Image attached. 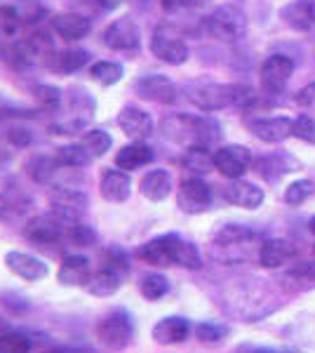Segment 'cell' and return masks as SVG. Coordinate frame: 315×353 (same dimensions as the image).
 I'll use <instances>...</instances> for the list:
<instances>
[{
  "mask_svg": "<svg viewBox=\"0 0 315 353\" xmlns=\"http://www.w3.org/2000/svg\"><path fill=\"white\" fill-rule=\"evenodd\" d=\"M160 130L170 141L184 144L186 149L193 146H210V141L219 134V125L205 116H193V113H172L163 118Z\"/></svg>",
  "mask_w": 315,
  "mask_h": 353,
  "instance_id": "obj_1",
  "label": "cell"
},
{
  "mask_svg": "<svg viewBox=\"0 0 315 353\" xmlns=\"http://www.w3.org/2000/svg\"><path fill=\"white\" fill-rule=\"evenodd\" d=\"M96 341L106 351H125L134 339V318L128 309H113L101 316L96 323Z\"/></svg>",
  "mask_w": 315,
  "mask_h": 353,
  "instance_id": "obj_2",
  "label": "cell"
},
{
  "mask_svg": "<svg viewBox=\"0 0 315 353\" xmlns=\"http://www.w3.org/2000/svg\"><path fill=\"white\" fill-rule=\"evenodd\" d=\"M221 306L228 316L243 318L245 323H254L276 309L278 301H263V288L252 285V290H245V288L231 290V292L223 297Z\"/></svg>",
  "mask_w": 315,
  "mask_h": 353,
  "instance_id": "obj_3",
  "label": "cell"
},
{
  "mask_svg": "<svg viewBox=\"0 0 315 353\" xmlns=\"http://www.w3.org/2000/svg\"><path fill=\"white\" fill-rule=\"evenodd\" d=\"M205 28L212 38L221 43H238L247 33V17L238 5H219L205 19Z\"/></svg>",
  "mask_w": 315,
  "mask_h": 353,
  "instance_id": "obj_4",
  "label": "cell"
},
{
  "mask_svg": "<svg viewBox=\"0 0 315 353\" xmlns=\"http://www.w3.org/2000/svg\"><path fill=\"white\" fill-rule=\"evenodd\" d=\"M73 224H76V221L61 217V214H57V212L38 214V217H33L26 224L24 236L31 243L40 245V248H45V245H57L61 241H68V229H71Z\"/></svg>",
  "mask_w": 315,
  "mask_h": 353,
  "instance_id": "obj_5",
  "label": "cell"
},
{
  "mask_svg": "<svg viewBox=\"0 0 315 353\" xmlns=\"http://www.w3.org/2000/svg\"><path fill=\"white\" fill-rule=\"evenodd\" d=\"M238 88L240 85H226V83L193 85V88H188V99L205 113L221 111V109H226V106H236Z\"/></svg>",
  "mask_w": 315,
  "mask_h": 353,
  "instance_id": "obj_6",
  "label": "cell"
},
{
  "mask_svg": "<svg viewBox=\"0 0 315 353\" xmlns=\"http://www.w3.org/2000/svg\"><path fill=\"white\" fill-rule=\"evenodd\" d=\"M101 41L113 52H134L141 45L139 26H136V21L132 17H120V19H113L104 28Z\"/></svg>",
  "mask_w": 315,
  "mask_h": 353,
  "instance_id": "obj_7",
  "label": "cell"
},
{
  "mask_svg": "<svg viewBox=\"0 0 315 353\" xmlns=\"http://www.w3.org/2000/svg\"><path fill=\"white\" fill-rule=\"evenodd\" d=\"M151 52L165 64L179 66L188 59V45L170 26H158L151 38Z\"/></svg>",
  "mask_w": 315,
  "mask_h": 353,
  "instance_id": "obj_8",
  "label": "cell"
},
{
  "mask_svg": "<svg viewBox=\"0 0 315 353\" xmlns=\"http://www.w3.org/2000/svg\"><path fill=\"white\" fill-rule=\"evenodd\" d=\"M176 208L184 214H203L212 208V189L200 176H188L176 191Z\"/></svg>",
  "mask_w": 315,
  "mask_h": 353,
  "instance_id": "obj_9",
  "label": "cell"
},
{
  "mask_svg": "<svg viewBox=\"0 0 315 353\" xmlns=\"http://www.w3.org/2000/svg\"><path fill=\"white\" fill-rule=\"evenodd\" d=\"M214 170H219L226 179H240L252 165V151L243 144H226L212 153Z\"/></svg>",
  "mask_w": 315,
  "mask_h": 353,
  "instance_id": "obj_10",
  "label": "cell"
},
{
  "mask_svg": "<svg viewBox=\"0 0 315 353\" xmlns=\"http://www.w3.org/2000/svg\"><path fill=\"white\" fill-rule=\"evenodd\" d=\"M292 73H294V61L285 54H271L261 64V88L266 94H280L287 88Z\"/></svg>",
  "mask_w": 315,
  "mask_h": 353,
  "instance_id": "obj_11",
  "label": "cell"
},
{
  "mask_svg": "<svg viewBox=\"0 0 315 353\" xmlns=\"http://www.w3.org/2000/svg\"><path fill=\"white\" fill-rule=\"evenodd\" d=\"M5 266H8L17 278H21V281H26V283H38L50 276L48 261L36 257V254H31V252H19V250H12V252L5 254Z\"/></svg>",
  "mask_w": 315,
  "mask_h": 353,
  "instance_id": "obj_12",
  "label": "cell"
},
{
  "mask_svg": "<svg viewBox=\"0 0 315 353\" xmlns=\"http://www.w3.org/2000/svg\"><path fill=\"white\" fill-rule=\"evenodd\" d=\"M245 125L250 128V132L259 137L266 144H278L285 141L287 137L294 134V121L287 116H273V118H247Z\"/></svg>",
  "mask_w": 315,
  "mask_h": 353,
  "instance_id": "obj_13",
  "label": "cell"
},
{
  "mask_svg": "<svg viewBox=\"0 0 315 353\" xmlns=\"http://www.w3.org/2000/svg\"><path fill=\"white\" fill-rule=\"evenodd\" d=\"M50 205H52V212L71 221H80V214L88 208V196L73 186H54L50 191Z\"/></svg>",
  "mask_w": 315,
  "mask_h": 353,
  "instance_id": "obj_14",
  "label": "cell"
},
{
  "mask_svg": "<svg viewBox=\"0 0 315 353\" xmlns=\"http://www.w3.org/2000/svg\"><path fill=\"white\" fill-rule=\"evenodd\" d=\"M134 88L141 99L156 101V104H165V106L174 104L176 97H179L176 94V85L167 76H163V73H148V76L136 81Z\"/></svg>",
  "mask_w": 315,
  "mask_h": 353,
  "instance_id": "obj_15",
  "label": "cell"
},
{
  "mask_svg": "<svg viewBox=\"0 0 315 353\" xmlns=\"http://www.w3.org/2000/svg\"><path fill=\"white\" fill-rule=\"evenodd\" d=\"M221 196L228 205L243 208V210H256L266 201L263 189H259L256 184H250V181H245V179H231L221 189Z\"/></svg>",
  "mask_w": 315,
  "mask_h": 353,
  "instance_id": "obj_16",
  "label": "cell"
},
{
  "mask_svg": "<svg viewBox=\"0 0 315 353\" xmlns=\"http://www.w3.org/2000/svg\"><path fill=\"white\" fill-rule=\"evenodd\" d=\"M191 332H193L191 321L184 316H165L151 327L153 341H156V344H163V346L184 344V341L191 337Z\"/></svg>",
  "mask_w": 315,
  "mask_h": 353,
  "instance_id": "obj_17",
  "label": "cell"
},
{
  "mask_svg": "<svg viewBox=\"0 0 315 353\" xmlns=\"http://www.w3.org/2000/svg\"><path fill=\"white\" fill-rule=\"evenodd\" d=\"M92 264L83 254H68L61 259L59 271H57V281L64 288H88L90 278H92Z\"/></svg>",
  "mask_w": 315,
  "mask_h": 353,
  "instance_id": "obj_18",
  "label": "cell"
},
{
  "mask_svg": "<svg viewBox=\"0 0 315 353\" xmlns=\"http://www.w3.org/2000/svg\"><path fill=\"white\" fill-rule=\"evenodd\" d=\"M118 125L132 141H144L153 132V118L134 104L123 106L118 113Z\"/></svg>",
  "mask_w": 315,
  "mask_h": 353,
  "instance_id": "obj_19",
  "label": "cell"
},
{
  "mask_svg": "<svg viewBox=\"0 0 315 353\" xmlns=\"http://www.w3.org/2000/svg\"><path fill=\"white\" fill-rule=\"evenodd\" d=\"M296 257V245L285 238H268L259 245V264L263 269H280Z\"/></svg>",
  "mask_w": 315,
  "mask_h": 353,
  "instance_id": "obj_20",
  "label": "cell"
},
{
  "mask_svg": "<svg viewBox=\"0 0 315 353\" xmlns=\"http://www.w3.org/2000/svg\"><path fill=\"white\" fill-rule=\"evenodd\" d=\"M99 193L108 203H125L132 196V179L125 170H106L99 179Z\"/></svg>",
  "mask_w": 315,
  "mask_h": 353,
  "instance_id": "obj_21",
  "label": "cell"
},
{
  "mask_svg": "<svg viewBox=\"0 0 315 353\" xmlns=\"http://www.w3.org/2000/svg\"><path fill=\"white\" fill-rule=\"evenodd\" d=\"M52 31L64 41H83L92 31V21L78 12H59L52 17Z\"/></svg>",
  "mask_w": 315,
  "mask_h": 353,
  "instance_id": "obj_22",
  "label": "cell"
},
{
  "mask_svg": "<svg viewBox=\"0 0 315 353\" xmlns=\"http://www.w3.org/2000/svg\"><path fill=\"white\" fill-rule=\"evenodd\" d=\"M125 278H128L125 273H120L116 269H111V266L101 264V269L92 273V278H90V283H88V288H85V290H88L92 297L106 299V297H113V294L123 288Z\"/></svg>",
  "mask_w": 315,
  "mask_h": 353,
  "instance_id": "obj_23",
  "label": "cell"
},
{
  "mask_svg": "<svg viewBox=\"0 0 315 353\" xmlns=\"http://www.w3.org/2000/svg\"><path fill=\"white\" fill-rule=\"evenodd\" d=\"M172 189H174V181H172V174L167 170L158 168V170H148V172L141 176L139 181V191L141 196L148 198L153 203H160L165 198H170Z\"/></svg>",
  "mask_w": 315,
  "mask_h": 353,
  "instance_id": "obj_24",
  "label": "cell"
},
{
  "mask_svg": "<svg viewBox=\"0 0 315 353\" xmlns=\"http://www.w3.org/2000/svg\"><path fill=\"white\" fill-rule=\"evenodd\" d=\"M172 238H174V233L151 238L148 243L139 245L136 257L151 266H172Z\"/></svg>",
  "mask_w": 315,
  "mask_h": 353,
  "instance_id": "obj_25",
  "label": "cell"
},
{
  "mask_svg": "<svg viewBox=\"0 0 315 353\" xmlns=\"http://www.w3.org/2000/svg\"><path fill=\"white\" fill-rule=\"evenodd\" d=\"M153 151L148 149L146 144L141 141H132V144L123 146L118 153H116V168L125 170V172H132V170H141L146 165L153 163Z\"/></svg>",
  "mask_w": 315,
  "mask_h": 353,
  "instance_id": "obj_26",
  "label": "cell"
},
{
  "mask_svg": "<svg viewBox=\"0 0 315 353\" xmlns=\"http://www.w3.org/2000/svg\"><path fill=\"white\" fill-rule=\"evenodd\" d=\"M280 19L294 31H308L315 24V8L308 0H294L280 10Z\"/></svg>",
  "mask_w": 315,
  "mask_h": 353,
  "instance_id": "obj_27",
  "label": "cell"
},
{
  "mask_svg": "<svg viewBox=\"0 0 315 353\" xmlns=\"http://www.w3.org/2000/svg\"><path fill=\"white\" fill-rule=\"evenodd\" d=\"M172 266H181L186 271L203 269V254L196 243L181 238L179 233H174V241H172Z\"/></svg>",
  "mask_w": 315,
  "mask_h": 353,
  "instance_id": "obj_28",
  "label": "cell"
},
{
  "mask_svg": "<svg viewBox=\"0 0 315 353\" xmlns=\"http://www.w3.org/2000/svg\"><path fill=\"white\" fill-rule=\"evenodd\" d=\"M48 64L50 68H54V71L76 73L90 64V52H85V50H64V52L50 57Z\"/></svg>",
  "mask_w": 315,
  "mask_h": 353,
  "instance_id": "obj_29",
  "label": "cell"
},
{
  "mask_svg": "<svg viewBox=\"0 0 315 353\" xmlns=\"http://www.w3.org/2000/svg\"><path fill=\"white\" fill-rule=\"evenodd\" d=\"M296 168V161L287 153H278V156L263 158V161L256 163V170H259L261 176H266L268 181H276L280 174H287Z\"/></svg>",
  "mask_w": 315,
  "mask_h": 353,
  "instance_id": "obj_30",
  "label": "cell"
},
{
  "mask_svg": "<svg viewBox=\"0 0 315 353\" xmlns=\"http://www.w3.org/2000/svg\"><path fill=\"white\" fill-rule=\"evenodd\" d=\"M80 144L83 149L92 156V161L96 158H104L113 146V137L106 132V130H88L83 137H80Z\"/></svg>",
  "mask_w": 315,
  "mask_h": 353,
  "instance_id": "obj_31",
  "label": "cell"
},
{
  "mask_svg": "<svg viewBox=\"0 0 315 353\" xmlns=\"http://www.w3.org/2000/svg\"><path fill=\"white\" fill-rule=\"evenodd\" d=\"M57 161H59L64 168H71V170H78V168H88L92 161V156H90L88 151L83 149V144L76 141V144H66V146H59L57 149Z\"/></svg>",
  "mask_w": 315,
  "mask_h": 353,
  "instance_id": "obj_32",
  "label": "cell"
},
{
  "mask_svg": "<svg viewBox=\"0 0 315 353\" xmlns=\"http://www.w3.org/2000/svg\"><path fill=\"white\" fill-rule=\"evenodd\" d=\"M170 292V281L163 273H146L139 281V294L146 301H160Z\"/></svg>",
  "mask_w": 315,
  "mask_h": 353,
  "instance_id": "obj_33",
  "label": "cell"
},
{
  "mask_svg": "<svg viewBox=\"0 0 315 353\" xmlns=\"http://www.w3.org/2000/svg\"><path fill=\"white\" fill-rule=\"evenodd\" d=\"M193 332H196V339L200 344L216 346V344H221V341H226V337L231 334V327L216 321H203V323H198Z\"/></svg>",
  "mask_w": 315,
  "mask_h": 353,
  "instance_id": "obj_34",
  "label": "cell"
},
{
  "mask_svg": "<svg viewBox=\"0 0 315 353\" xmlns=\"http://www.w3.org/2000/svg\"><path fill=\"white\" fill-rule=\"evenodd\" d=\"M123 66L118 61H96V64L90 66V76H92L94 83L104 85V88H111L123 81Z\"/></svg>",
  "mask_w": 315,
  "mask_h": 353,
  "instance_id": "obj_35",
  "label": "cell"
},
{
  "mask_svg": "<svg viewBox=\"0 0 315 353\" xmlns=\"http://www.w3.org/2000/svg\"><path fill=\"white\" fill-rule=\"evenodd\" d=\"M0 353H33L31 334L21 330H8L5 334H0Z\"/></svg>",
  "mask_w": 315,
  "mask_h": 353,
  "instance_id": "obj_36",
  "label": "cell"
},
{
  "mask_svg": "<svg viewBox=\"0 0 315 353\" xmlns=\"http://www.w3.org/2000/svg\"><path fill=\"white\" fill-rule=\"evenodd\" d=\"M181 163H184L186 170L198 172V174H205L214 168V158H212V153L207 151V146H193V149H188Z\"/></svg>",
  "mask_w": 315,
  "mask_h": 353,
  "instance_id": "obj_37",
  "label": "cell"
},
{
  "mask_svg": "<svg viewBox=\"0 0 315 353\" xmlns=\"http://www.w3.org/2000/svg\"><path fill=\"white\" fill-rule=\"evenodd\" d=\"M315 193V186H313V181H308V179H296V181H292V184L285 189L283 193V201L289 205V208H301L303 203L308 201Z\"/></svg>",
  "mask_w": 315,
  "mask_h": 353,
  "instance_id": "obj_38",
  "label": "cell"
},
{
  "mask_svg": "<svg viewBox=\"0 0 315 353\" xmlns=\"http://www.w3.org/2000/svg\"><path fill=\"white\" fill-rule=\"evenodd\" d=\"M68 243L78 245V248H92L96 243V231L92 226L83 224V221H76V224L68 229Z\"/></svg>",
  "mask_w": 315,
  "mask_h": 353,
  "instance_id": "obj_39",
  "label": "cell"
},
{
  "mask_svg": "<svg viewBox=\"0 0 315 353\" xmlns=\"http://www.w3.org/2000/svg\"><path fill=\"white\" fill-rule=\"evenodd\" d=\"M33 94L40 101V106L48 111H57L61 106V90L52 88V85H36Z\"/></svg>",
  "mask_w": 315,
  "mask_h": 353,
  "instance_id": "obj_40",
  "label": "cell"
},
{
  "mask_svg": "<svg viewBox=\"0 0 315 353\" xmlns=\"http://www.w3.org/2000/svg\"><path fill=\"white\" fill-rule=\"evenodd\" d=\"M19 26H21V17L17 14L14 8H10V5L0 8V33H3L5 38H14Z\"/></svg>",
  "mask_w": 315,
  "mask_h": 353,
  "instance_id": "obj_41",
  "label": "cell"
},
{
  "mask_svg": "<svg viewBox=\"0 0 315 353\" xmlns=\"http://www.w3.org/2000/svg\"><path fill=\"white\" fill-rule=\"evenodd\" d=\"M294 137L308 144H315V121L311 116H299L294 121Z\"/></svg>",
  "mask_w": 315,
  "mask_h": 353,
  "instance_id": "obj_42",
  "label": "cell"
},
{
  "mask_svg": "<svg viewBox=\"0 0 315 353\" xmlns=\"http://www.w3.org/2000/svg\"><path fill=\"white\" fill-rule=\"evenodd\" d=\"M292 276L299 278L303 283H315V261H306V264L296 266V269L292 271Z\"/></svg>",
  "mask_w": 315,
  "mask_h": 353,
  "instance_id": "obj_43",
  "label": "cell"
},
{
  "mask_svg": "<svg viewBox=\"0 0 315 353\" xmlns=\"http://www.w3.org/2000/svg\"><path fill=\"white\" fill-rule=\"evenodd\" d=\"M294 101L299 106H311L315 101V83H308L306 88H301L299 92L294 94Z\"/></svg>",
  "mask_w": 315,
  "mask_h": 353,
  "instance_id": "obj_44",
  "label": "cell"
},
{
  "mask_svg": "<svg viewBox=\"0 0 315 353\" xmlns=\"http://www.w3.org/2000/svg\"><path fill=\"white\" fill-rule=\"evenodd\" d=\"M10 139H12L17 146H26L28 141H31V134H28V130H12Z\"/></svg>",
  "mask_w": 315,
  "mask_h": 353,
  "instance_id": "obj_45",
  "label": "cell"
},
{
  "mask_svg": "<svg viewBox=\"0 0 315 353\" xmlns=\"http://www.w3.org/2000/svg\"><path fill=\"white\" fill-rule=\"evenodd\" d=\"M240 353H299V351H292V349H263V346H259V349H254V346H245Z\"/></svg>",
  "mask_w": 315,
  "mask_h": 353,
  "instance_id": "obj_46",
  "label": "cell"
},
{
  "mask_svg": "<svg viewBox=\"0 0 315 353\" xmlns=\"http://www.w3.org/2000/svg\"><path fill=\"white\" fill-rule=\"evenodd\" d=\"M160 5H163L165 12H174V10L184 8V0H160Z\"/></svg>",
  "mask_w": 315,
  "mask_h": 353,
  "instance_id": "obj_47",
  "label": "cell"
},
{
  "mask_svg": "<svg viewBox=\"0 0 315 353\" xmlns=\"http://www.w3.org/2000/svg\"><path fill=\"white\" fill-rule=\"evenodd\" d=\"M45 353H83V351L73 349V346H52V349H48Z\"/></svg>",
  "mask_w": 315,
  "mask_h": 353,
  "instance_id": "obj_48",
  "label": "cell"
},
{
  "mask_svg": "<svg viewBox=\"0 0 315 353\" xmlns=\"http://www.w3.org/2000/svg\"><path fill=\"white\" fill-rule=\"evenodd\" d=\"M120 3H123V0H96V5H99L101 10H113V8H118Z\"/></svg>",
  "mask_w": 315,
  "mask_h": 353,
  "instance_id": "obj_49",
  "label": "cell"
},
{
  "mask_svg": "<svg viewBox=\"0 0 315 353\" xmlns=\"http://www.w3.org/2000/svg\"><path fill=\"white\" fill-rule=\"evenodd\" d=\"M210 0H184V8H205Z\"/></svg>",
  "mask_w": 315,
  "mask_h": 353,
  "instance_id": "obj_50",
  "label": "cell"
},
{
  "mask_svg": "<svg viewBox=\"0 0 315 353\" xmlns=\"http://www.w3.org/2000/svg\"><path fill=\"white\" fill-rule=\"evenodd\" d=\"M8 330H12V327H10V323H8V318L0 316V334H5Z\"/></svg>",
  "mask_w": 315,
  "mask_h": 353,
  "instance_id": "obj_51",
  "label": "cell"
},
{
  "mask_svg": "<svg viewBox=\"0 0 315 353\" xmlns=\"http://www.w3.org/2000/svg\"><path fill=\"white\" fill-rule=\"evenodd\" d=\"M5 212H8V201H5V198L0 196V217H3Z\"/></svg>",
  "mask_w": 315,
  "mask_h": 353,
  "instance_id": "obj_52",
  "label": "cell"
},
{
  "mask_svg": "<svg viewBox=\"0 0 315 353\" xmlns=\"http://www.w3.org/2000/svg\"><path fill=\"white\" fill-rule=\"evenodd\" d=\"M308 231H311V233H313V236H315V214H313V217H311V219H308Z\"/></svg>",
  "mask_w": 315,
  "mask_h": 353,
  "instance_id": "obj_53",
  "label": "cell"
}]
</instances>
